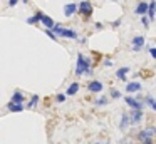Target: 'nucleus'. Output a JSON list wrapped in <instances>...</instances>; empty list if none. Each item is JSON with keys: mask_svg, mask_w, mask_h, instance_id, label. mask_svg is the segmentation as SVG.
I'll list each match as a JSON object with an SVG mask.
<instances>
[{"mask_svg": "<svg viewBox=\"0 0 156 144\" xmlns=\"http://www.w3.org/2000/svg\"><path fill=\"white\" fill-rule=\"evenodd\" d=\"M146 102H148V106L151 107L153 111H156V104H154V99H153V96H148V97H146Z\"/></svg>", "mask_w": 156, "mask_h": 144, "instance_id": "obj_20", "label": "nucleus"}, {"mask_svg": "<svg viewBox=\"0 0 156 144\" xmlns=\"http://www.w3.org/2000/svg\"><path fill=\"white\" fill-rule=\"evenodd\" d=\"M77 90H79V82H72L67 89V96H74V94H77Z\"/></svg>", "mask_w": 156, "mask_h": 144, "instance_id": "obj_16", "label": "nucleus"}, {"mask_svg": "<svg viewBox=\"0 0 156 144\" xmlns=\"http://www.w3.org/2000/svg\"><path fill=\"white\" fill-rule=\"evenodd\" d=\"M45 33H47V35H49V37H51V39H52V40H57V35H55V33H54V32H52V30H51V29H47V30H45Z\"/></svg>", "mask_w": 156, "mask_h": 144, "instance_id": "obj_22", "label": "nucleus"}, {"mask_svg": "<svg viewBox=\"0 0 156 144\" xmlns=\"http://www.w3.org/2000/svg\"><path fill=\"white\" fill-rule=\"evenodd\" d=\"M9 111H12V112H20V111H24V106L22 104H14V102H9Z\"/></svg>", "mask_w": 156, "mask_h": 144, "instance_id": "obj_15", "label": "nucleus"}, {"mask_svg": "<svg viewBox=\"0 0 156 144\" xmlns=\"http://www.w3.org/2000/svg\"><path fill=\"white\" fill-rule=\"evenodd\" d=\"M128 124H129V114H122V119H121V129L124 131L126 127H128Z\"/></svg>", "mask_w": 156, "mask_h": 144, "instance_id": "obj_19", "label": "nucleus"}, {"mask_svg": "<svg viewBox=\"0 0 156 144\" xmlns=\"http://www.w3.org/2000/svg\"><path fill=\"white\" fill-rule=\"evenodd\" d=\"M143 144H153V139H148V141H143Z\"/></svg>", "mask_w": 156, "mask_h": 144, "instance_id": "obj_29", "label": "nucleus"}, {"mask_svg": "<svg viewBox=\"0 0 156 144\" xmlns=\"http://www.w3.org/2000/svg\"><path fill=\"white\" fill-rule=\"evenodd\" d=\"M126 90L128 92H138V90H141V82H128L126 84Z\"/></svg>", "mask_w": 156, "mask_h": 144, "instance_id": "obj_10", "label": "nucleus"}, {"mask_svg": "<svg viewBox=\"0 0 156 144\" xmlns=\"http://www.w3.org/2000/svg\"><path fill=\"white\" fill-rule=\"evenodd\" d=\"M22 2H24V3H27V2H29V0H22Z\"/></svg>", "mask_w": 156, "mask_h": 144, "instance_id": "obj_30", "label": "nucleus"}, {"mask_svg": "<svg viewBox=\"0 0 156 144\" xmlns=\"http://www.w3.org/2000/svg\"><path fill=\"white\" fill-rule=\"evenodd\" d=\"M41 17H42V12H35L34 17H29V19H27V23H37V22H41Z\"/></svg>", "mask_w": 156, "mask_h": 144, "instance_id": "obj_18", "label": "nucleus"}, {"mask_svg": "<svg viewBox=\"0 0 156 144\" xmlns=\"http://www.w3.org/2000/svg\"><path fill=\"white\" fill-rule=\"evenodd\" d=\"M153 134H154V127H149V129H146V131H141V132L138 134V137L141 141H148V139H153Z\"/></svg>", "mask_w": 156, "mask_h": 144, "instance_id": "obj_9", "label": "nucleus"}, {"mask_svg": "<svg viewBox=\"0 0 156 144\" xmlns=\"http://www.w3.org/2000/svg\"><path fill=\"white\" fill-rule=\"evenodd\" d=\"M102 82H99V80H91V82H87V90L89 92H101L102 90Z\"/></svg>", "mask_w": 156, "mask_h": 144, "instance_id": "obj_8", "label": "nucleus"}, {"mask_svg": "<svg viewBox=\"0 0 156 144\" xmlns=\"http://www.w3.org/2000/svg\"><path fill=\"white\" fill-rule=\"evenodd\" d=\"M12 102H14V104H22V102H24V94H22V92H15L14 96H12Z\"/></svg>", "mask_w": 156, "mask_h": 144, "instance_id": "obj_17", "label": "nucleus"}, {"mask_svg": "<svg viewBox=\"0 0 156 144\" xmlns=\"http://www.w3.org/2000/svg\"><path fill=\"white\" fill-rule=\"evenodd\" d=\"M111 96H112V99H119V97H121V92L112 89V90H111Z\"/></svg>", "mask_w": 156, "mask_h": 144, "instance_id": "obj_23", "label": "nucleus"}, {"mask_svg": "<svg viewBox=\"0 0 156 144\" xmlns=\"http://www.w3.org/2000/svg\"><path fill=\"white\" fill-rule=\"evenodd\" d=\"M98 144H99V142H98Z\"/></svg>", "mask_w": 156, "mask_h": 144, "instance_id": "obj_31", "label": "nucleus"}, {"mask_svg": "<svg viewBox=\"0 0 156 144\" xmlns=\"http://www.w3.org/2000/svg\"><path fill=\"white\" fill-rule=\"evenodd\" d=\"M146 15H148V20H154V0L148 2V10H146Z\"/></svg>", "mask_w": 156, "mask_h": 144, "instance_id": "obj_11", "label": "nucleus"}, {"mask_svg": "<svg viewBox=\"0 0 156 144\" xmlns=\"http://www.w3.org/2000/svg\"><path fill=\"white\" fill-rule=\"evenodd\" d=\"M82 74H92L91 60L86 59L82 54H79L77 55V64H76V76H82Z\"/></svg>", "mask_w": 156, "mask_h": 144, "instance_id": "obj_1", "label": "nucleus"}, {"mask_svg": "<svg viewBox=\"0 0 156 144\" xmlns=\"http://www.w3.org/2000/svg\"><path fill=\"white\" fill-rule=\"evenodd\" d=\"M144 42H146V39H144L143 35L134 37V39L131 40V44H133V50H141V49H143V45H144Z\"/></svg>", "mask_w": 156, "mask_h": 144, "instance_id": "obj_7", "label": "nucleus"}, {"mask_svg": "<svg viewBox=\"0 0 156 144\" xmlns=\"http://www.w3.org/2000/svg\"><path fill=\"white\" fill-rule=\"evenodd\" d=\"M76 12H77V3L76 2H71V3H66L64 5V15L66 17L76 15Z\"/></svg>", "mask_w": 156, "mask_h": 144, "instance_id": "obj_6", "label": "nucleus"}, {"mask_svg": "<svg viewBox=\"0 0 156 144\" xmlns=\"http://www.w3.org/2000/svg\"><path fill=\"white\" fill-rule=\"evenodd\" d=\"M146 10H148V2H139L134 12L138 13V15H146Z\"/></svg>", "mask_w": 156, "mask_h": 144, "instance_id": "obj_12", "label": "nucleus"}, {"mask_svg": "<svg viewBox=\"0 0 156 144\" xmlns=\"http://www.w3.org/2000/svg\"><path fill=\"white\" fill-rule=\"evenodd\" d=\"M149 54H151V57H153V59L156 57V49H154V47H149Z\"/></svg>", "mask_w": 156, "mask_h": 144, "instance_id": "obj_26", "label": "nucleus"}, {"mask_svg": "<svg viewBox=\"0 0 156 144\" xmlns=\"http://www.w3.org/2000/svg\"><path fill=\"white\" fill-rule=\"evenodd\" d=\"M77 10H79V13L81 15H84V17H89L92 13V5H91V2L89 0H84V2H81L77 5Z\"/></svg>", "mask_w": 156, "mask_h": 144, "instance_id": "obj_2", "label": "nucleus"}, {"mask_svg": "<svg viewBox=\"0 0 156 144\" xmlns=\"http://www.w3.org/2000/svg\"><path fill=\"white\" fill-rule=\"evenodd\" d=\"M143 109H133L129 112V122L131 124H139L143 121Z\"/></svg>", "mask_w": 156, "mask_h": 144, "instance_id": "obj_3", "label": "nucleus"}, {"mask_svg": "<svg viewBox=\"0 0 156 144\" xmlns=\"http://www.w3.org/2000/svg\"><path fill=\"white\" fill-rule=\"evenodd\" d=\"M141 23H143V25H144V27H148V25H149V20L146 19L144 15H143V17H141Z\"/></svg>", "mask_w": 156, "mask_h": 144, "instance_id": "obj_25", "label": "nucleus"}, {"mask_svg": "<svg viewBox=\"0 0 156 144\" xmlns=\"http://www.w3.org/2000/svg\"><path fill=\"white\" fill-rule=\"evenodd\" d=\"M57 35L66 37V39H74V40H77V39H79V35H77V32H76V30H72V29H66V27H62V29L59 30Z\"/></svg>", "mask_w": 156, "mask_h": 144, "instance_id": "obj_4", "label": "nucleus"}, {"mask_svg": "<svg viewBox=\"0 0 156 144\" xmlns=\"http://www.w3.org/2000/svg\"><path fill=\"white\" fill-rule=\"evenodd\" d=\"M17 3H19V0H9V5L10 7H15Z\"/></svg>", "mask_w": 156, "mask_h": 144, "instance_id": "obj_28", "label": "nucleus"}, {"mask_svg": "<svg viewBox=\"0 0 156 144\" xmlns=\"http://www.w3.org/2000/svg\"><path fill=\"white\" fill-rule=\"evenodd\" d=\"M57 100H59V102H64V100H66V94H59Z\"/></svg>", "mask_w": 156, "mask_h": 144, "instance_id": "obj_27", "label": "nucleus"}, {"mask_svg": "<svg viewBox=\"0 0 156 144\" xmlns=\"http://www.w3.org/2000/svg\"><path fill=\"white\" fill-rule=\"evenodd\" d=\"M98 106H104V104H108V99H104V97H101V99H98Z\"/></svg>", "mask_w": 156, "mask_h": 144, "instance_id": "obj_24", "label": "nucleus"}, {"mask_svg": "<svg viewBox=\"0 0 156 144\" xmlns=\"http://www.w3.org/2000/svg\"><path fill=\"white\" fill-rule=\"evenodd\" d=\"M129 72V67H121V69L116 70V77L121 80H126V74Z\"/></svg>", "mask_w": 156, "mask_h": 144, "instance_id": "obj_14", "label": "nucleus"}, {"mask_svg": "<svg viewBox=\"0 0 156 144\" xmlns=\"http://www.w3.org/2000/svg\"><path fill=\"white\" fill-rule=\"evenodd\" d=\"M124 100H126V104H128L129 107H133V109H143V106H144V102L134 99V97H129V96H126Z\"/></svg>", "mask_w": 156, "mask_h": 144, "instance_id": "obj_5", "label": "nucleus"}, {"mask_svg": "<svg viewBox=\"0 0 156 144\" xmlns=\"http://www.w3.org/2000/svg\"><path fill=\"white\" fill-rule=\"evenodd\" d=\"M37 100H39V96L35 94V96H32V99H30V102L27 104V107H29V109H30V107H34L35 104H37Z\"/></svg>", "mask_w": 156, "mask_h": 144, "instance_id": "obj_21", "label": "nucleus"}, {"mask_svg": "<svg viewBox=\"0 0 156 144\" xmlns=\"http://www.w3.org/2000/svg\"><path fill=\"white\" fill-rule=\"evenodd\" d=\"M41 22L45 25V29H52V25L55 23L54 20L51 19V17H49V15H44V13H42V17H41Z\"/></svg>", "mask_w": 156, "mask_h": 144, "instance_id": "obj_13", "label": "nucleus"}]
</instances>
